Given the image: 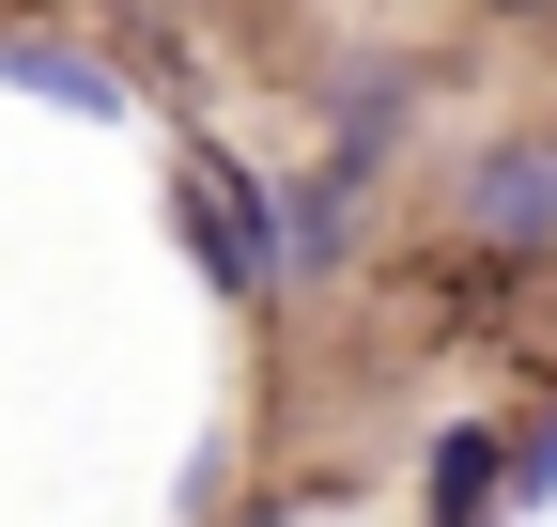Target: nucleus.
<instances>
[{"mask_svg":"<svg viewBox=\"0 0 557 527\" xmlns=\"http://www.w3.org/2000/svg\"><path fill=\"white\" fill-rule=\"evenodd\" d=\"M186 248H201V280H218L233 310H278V295H295V203L248 186L233 156H186Z\"/></svg>","mask_w":557,"mask_h":527,"instance_id":"nucleus-1","label":"nucleus"},{"mask_svg":"<svg viewBox=\"0 0 557 527\" xmlns=\"http://www.w3.org/2000/svg\"><path fill=\"white\" fill-rule=\"evenodd\" d=\"M449 218L496 248V264H557V140H496V156L449 186Z\"/></svg>","mask_w":557,"mask_h":527,"instance_id":"nucleus-2","label":"nucleus"},{"mask_svg":"<svg viewBox=\"0 0 557 527\" xmlns=\"http://www.w3.org/2000/svg\"><path fill=\"white\" fill-rule=\"evenodd\" d=\"M418 512H511V419H449L434 434V466H418Z\"/></svg>","mask_w":557,"mask_h":527,"instance_id":"nucleus-3","label":"nucleus"},{"mask_svg":"<svg viewBox=\"0 0 557 527\" xmlns=\"http://www.w3.org/2000/svg\"><path fill=\"white\" fill-rule=\"evenodd\" d=\"M0 78H16V94H47V109H78V124H124V78H109V62H78V47H47V32H16V47H0Z\"/></svg>","mask_w":557,"mask_h":527,"instance_id":"nucleus-4","label":"nucleus"},{"mask_svg":"<svg viewBox=\"0 0 557 527\" xmlns=\"http://www.w3.org/2000/svg\"><path fill=\"white\" fill-rule=\"evenodd\" d=\"M542 497H557V404L511 419V512H542Z\"/></svg>","mask_w":557,"mask_h":527,"instance_id":"nucleus-5","label":"nucleus"},{"mask_svg":"<svg viewBox=\"0 0 557 527\" xmlns=\"http://www.w3.org/2000/svg\"><path fill=\"white\" fill-rule=\"evenodd\" d=\"M496 16H557V0H496Z\"/></svg>","mask_w":557,"mask_h":527,"instance_id":"nucleus-6","label":"nucleus"}]
</instances>
